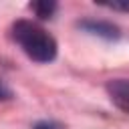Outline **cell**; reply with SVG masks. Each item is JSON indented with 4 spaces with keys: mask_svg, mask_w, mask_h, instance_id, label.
I'll list each match as a JSON object with an SVG mask.
<instances>
[{
    "mask_svg": "<svg viewBox=\"0 0 129 129\" xmlns=\"http://www.w3.org/2000/svg\"><path fill=\"white\" fill-rule=\"evenodd\" d=\"M12 38L36 62H50L56 56V40L32 20H16L12 24Z\"/></svg>",
    "mask_w": 129,
    "mask_h": 129,
    "instance_id": "6da1fadb",
    "label": "cell"
},
{
    "mask_svg": "<svg viewBox=\"0 0 129 129\" xmlns=\"http://www.w3.org/2000/svg\"><path fill=\"white\" fill-rule=\"evenodd\" d=\"M107 93L113 105L129 115V79H111L107 83Z\"/></svg>",
    "mask_w": 129,
    "mask_h": 129,
    "instance_id": "7a4b0ae2",
    "label": "cell"
},
{
    "mask_svg": "<svg viewBox=\"0 0 129 129\" xmlns=\"http://www.w3.org/2000/svg\"><path fill=\"white\" fill-rule=\"evenodd\" d=\"M79 26L83 30H87L91 34H97L101 38H107V40H117L121 36L119 28L115 24L107 22V20H83V22H79Z\"/></svg>",
    "mask_w": 129,
    "mask_h": 129,
    "instance_id": "3957f363",
    "label": "cell"
},
{
    "mask_svg": "<svg viewBox=\"0 0 129 129\" xmlns=\"http://www.w3.org/2000/svg\"><path fill=\"white\" fill-rule=\"evenodd\" d=\"M30 10H34L36 16L40 18H50L56 10V2H48V0H38V2H32L30 4Z\"/></svg>",
    "mask_w": 129,
    "mask_h": 129,
    "instance_id": "277c9868",
    "label": "cell"
},
{
    "mask_svg": "<svg viewBox=\"0 0 129 129\" xmlns=\"http://www.w3.org/2000/svg\"><path fill=\"white\" fill-rule=\"evenodd\" d=\"M32 129H64L60 123H56V121H40V123H36Z\"/></svg>",
    "mask_w": 129,
    "mask_h": 129,
    "instance_id": "5b68a950",
    "label": "cell"
},
{
    "mask_svg": "<svg viewBox=\"0 0 129 129\" xmlns=\"http://www.w3.org/2000/svg\"><path fill=\"white\" fill-rule=\"evenodd\" d=\"M10 97H12V91H10V89L4 85V81L0 79V101H8Z\"/></svg>",
    "mask_w": 129,
    "mask_h": 129,
    "instance_id": "8992f818",
    "label": "cell"
},
{
    "mask_svg": "<svg viewBox=\"0 0 129 129\" xmlns=\"http://www.w3.org/2000/svg\"><path fill=\"white\" fill-rule=\"evenodd\" d=\"M107 8H111V10H123V12H129V2H125V4H117V2H113V4H107Z\"/></svg>",
    "mask_w": 129,
    "mask_h": 129,
    "instance_id": "52a82bcc",
    "label": "cell"
}]
</instances>
